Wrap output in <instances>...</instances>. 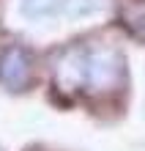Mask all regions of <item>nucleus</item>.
<instances>
[{"label": "nucleus", "mask_w": 145, "mask_h": 151, "mask_svg": "<svg viewBox=\"0 0 145 151\" xmlns=\"http://www.w3.org/2000/svg\"><path fill=\"white\" fill-rule=\"evenodd\" d=\"M55 74L77 91H104L118 85L123 58L115 50H74L55 66Z\"/></svg>", "instance_id": "f257e3e1"}, {"label": "nucleus", "mask_w": 145, "mask_h": 151, "mask_svg": "<svg viewBox=\"0 0 145 151\" xmlns=\"http://www.w3.org/2000/svg\"><path fill=\"white\" fill-rule=\"evenodd\" d=\"M22 11L33 19L44 17H82L101 6V0H19Z\"/></svg>", "instance_id": "f03ea898"}, {"label": "nucleus", "mask_w": 145, "mask_h": 151, "mask_svg": "<svg viewBox=\"0 0 145 151\" xmlns=\"http://www.w3.org/2000/svg\"><path fill=\"white\" fill-rule=\"evenodd\" d=\"M33 80V60L22 47H8L0 55V83L11 91H25Z\"/></svg>", "instance_id": "7ed1b4c3"}]
</instances>
